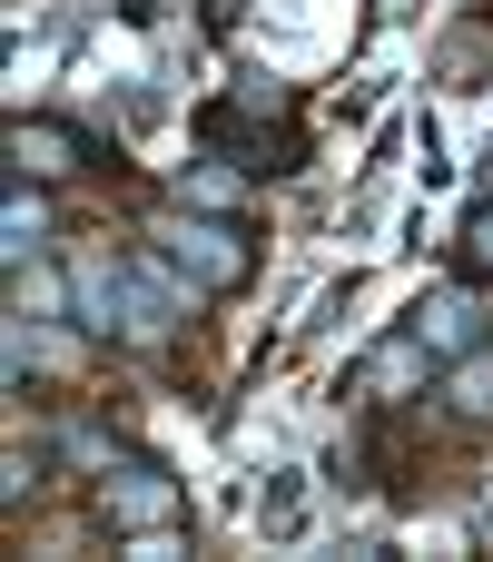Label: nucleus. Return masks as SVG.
I'll return each instance as SVG.
<instances>
[{"label":"nucleus","mask_w":493,"mask_h":562,"mask_svg":"<svg viewBox=\"0 0 493 562\" xmlns=\"http://www.w3.org/2000/svg\"><path fill=\"white\" fill-rule=\"evenodd\" d=\"M198 148L227 158V168H247V178L296 168V99L267 89V79H247L237 99H208V109H198Z\"/></svg>","instance_id":"nucleus-1"},{"label":"nucleus","mask_w":493,"mask_h":562,"mask_svg":"<svg viewBox=\"0 0 493 562\" xmlns=\"http://www.w3.org/2000/svg\"><path fill=\"white\" fill-rule=\"evenodd\" d=\"M158 247H168V257H178V267H188L208 296H237V286L257 277L247 227H227V217H208V207H198V217H178V227H158Z\"/></svg>","instance_id":"nucleus-2"},{"label":"nucleus","mask_w":493,"mask_h":562,"mask_svg":"<svg viewBox=\"0 0 493 562\" xmlns=\"http://www.w3.org/2000/svg\"><path fill=\"white\" fill-rule=\"evenodd\" d=\"M119 277H128V336H168L178 316H198L208 306V286L168 257V247H148V257H119Z\"/></svg>","instance_id":"nucleus-3"},{"label":"nucleus","mask_w":493,"mask_h":562,"mask_svg":"<svg viewBox=\"0 0 493 562\" xmlns=\"http://www.w3.org/2000/svg\"><path fill=\"white\" fill-rule=\"evenodd\" d=\"M69 306H79L89 336H128V277H119L109 257H79V267H69Z\"/></svg>","instance_id":"nucleus-4"},{"label":"nucleus","mask_w":493,"mask_h":562,"mask_svg":"<svg viewBox=\"0 0 493 562\" xmlns=\"http://www.w3.org/2000/svg\"><path fill=\"white\" fill-rule=\"evenodd\" d=\"M99 514L148 533V524H168V514H178V484H168V474H148V464H128V474H99Z\"/></svg>","instance_id":"nucleus-5"},{"label":"nucleus","mask_w":493,"mask_h":562,"mask_svg":"<svg viewBox=\"0 0 493 562\" xmlns=\"http://www.w3.org/2000/svg\"><path fill=\"white\" fill-rule=\"evenodd\" d=\"M415 336H425L435 356H474V346H484V306H474L464 286H445V296L415 306Z\"/></svg>","instance_id":"nucleus-6"},{"label":"nucleus","mask_w":493,"mask_h":562,"mask_svg":"<svg viewBox=\"0 0 493 562\" xmlns=\"http://www.w3.org/2000/svg\"><path fill=\"white\" fill-rule=\"evenodd\" d=\"M425 375H435V346H425L415 326H405L395 346H376V356H366V395H376V405H405Z\"/></svg>","instance_id":"nucleus-7"},{"label":"nucleus","mask_w":493,"mask_h":562,"mask_svg":"<svg viewBox=\"0 0 493 562\" xmlns=\"http://www.w3.org/2000/svg\"><path fill=\"white\" fill-rule=\"evenodd\" d=\"M10 158L20 168H99V138H79V128H10Z\"/></svg>","instance_id":"nucleus-8"},{"label":"nucleus","mask_w":493,"mask_h":562,"mask_svg":"<svg viewBox=\"0 0 493 562\" xmlns=\"http://www.w3.org/2000/svg\"><path fill=\"white\" fill-rule=\"evenodd\" d=\"M40 237H49V207H40L30 188H10V198H0V257H10V267H30V257H40Z\"/></svg>","instance_id":"nucleus-9"},{"label":"nucleus","mask_w":493,"mask_h":562,"mask_svg":"<svg viewBox=\"0 0 493 562\" xmlns=\"http://www.w3.org/2000/svg\"><path fill=\"white\" fill-rule=\"evenodd\" d=\"M188 207H208V217H227V207H247V168H227V158H198L188 178Z\"/></svg>","instance_id":"nucleus-10"},{"label":"nucleus","mask_w":493,"mask_h":562,"mask_svg":"<svg viewBox=\"0 0 493 562\" xmlns=\"http://www.w3.org/2000/svg\"><path fill=\"white\" fill-rule=\"evenodd\" d=\"M445 395H455V415H474V425H484V415H493V346H474V356H455Z\"/></svg>","instance_id":"nucleus-11"},{"label":"nucleus","mask_w":493,"mask_h":562,"mask_svg":"<svg viewBox=\"0 0 493 562\" xmlns=\"http://www.w3.org/2000/svg\"><path fill=\"white\" fill-rule=\"evenodd\" d=\"M455 247H464V267H474V277H493V198H474V217H464V237H455Z\"/></svg>","instance_id":"nucleus-12"},{"label":"nucleus","mask_w":493,"mask_h":562,"mask_svg":"<svg viewBox=\"0 0 493 562\" xmlns=\"http://www.w3.org/2000/svg\"><path fill=\"white\" fill-rule=\"evenodd\" d=\"M267 533H296V484H287V474L267 484Z\"/></svg>","instance_id":"nucleus-13"},{"label":"nucleus","mask_w":493,"mask_h":562,"mask_svg":"<svg viewBox=\"0 0 493 562\" xmlns=\"http://www.w3.org/2000/svg\"><path fill=\"white\" fill-rule=\"evenodd\" d=\"M49 306H59V286H49V277H30V267H20V316H49Z\"/></svg>","instance_id":"nucleus-14"},{"label":"nucleus","mask_w":493,"mask_h":562,"mask_svg":"<svg viewBox=\"0 0 493 562\" xmlns=\"http://www.w3.org/2000/svg\"><path fill=\"white\" fill-rule=\"evenodd\" d=\"M237 20H247V0H208V30H217V40H227Z\"/></svg>","instance_id":"nucleus-15"},{"label":"nucleus","mask_w":493,"mask_h":562,"mask_svg":"<svg viewBox=\"0 0 493 562\" xmlns=\"http://www.w3.org/2000/svg\"><path fill=\"white\" fill-rule=\"evenodd\" d=\"M484 168H493V148H484Z\"/></svg>","instance_id":"nucleus-16"}]
</instances>
